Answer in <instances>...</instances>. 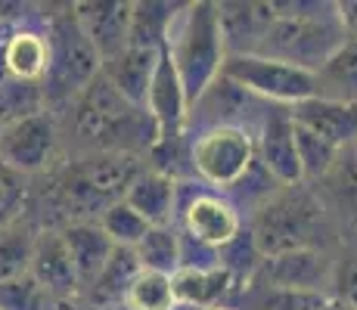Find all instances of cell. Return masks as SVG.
<instances>
[{"instance_id":"obj_10","label":"cell","mask_w":357,"mask_h":310,"mask_svg":"<svg viewBox=\"0 0 357 310\" xmlns=\"http://www.w3.org/2000/svg\"><path fill=\"white\" fill-rule=\"evenodd\" d=\"M258 162L273 183L280 186H301L305 174H301V158H298V143H295V118L292 109L273 106L264 112L258 130Z\"/></svg>"},{"instance_id":"obj_11","label":"cell","mask_w":357,"mask_h":310,"mask_svg":"<svg viewBox=\"0 0 357 310\" xmlns=\"http://www.w3.org/2000/svg\"><path fill=\"white\" fill-rule=\"evenodd\" d=\"M255 277L271 282V286L333 295L335 261H333V254H329L326 248H305V251L277 254V258H261Z\"/></svg>"},{"instance_id":"obj_25","label":"cell","mask_w":357,"mask_h":310,"mask_svg":"<svg viewBox=\"0 0 357 310\" xmlns=\"http://www.w3.org/2000/svg\"><path fill=\"white\" fill-rule=\"evenodd\" d=\"M181 6L171 3H134V22H130V47H153L165 50L168 31L174 25Z\"/></svg>"},{"instance_id":"obj_34","label":"cell","mask_w":357,"mask_h":310,"mask_svg":"<svg viewBox=\"0 0 357 310\" xmlns=\"http://www.w3.org/2000/svg\"><path fill=\"white\" fill-rule=\"evenodd\" d=\"M339 6L342 25L348 31V40H357V0H348V3H335Z\"/></svg>"},{"instance_id":"obj_33","label":"cell","mask_w":357,"mask_h":310,"mask_svg":"<svg viewBox=\"0 0 357 310\" xmlns=\"http://www.w3.org/2000/svg\"><path fill=\"white\" fill-rule=\"evenodd\" d=\"M333 295L345 304L357 307V251H348L335 261V282Z\"/></svg>"},{"instance_id":"obj_32","label":"cell","mask_w":357,"mask_h":310,"mask_svg":"<svg viewBox=\"0 0 357 310\" xmlns=\"http://www.w3.org/2000/svg\"><path fill=\"white\" fill-rule=\"evenodd\" d=\"M25 177L19 171H13L10 164L0 162V230L3 226L19 224V215H22V205H25Z\"/></svg>"},{"instance_id":"obj_4","label":"cell","mask_w":357,"mask_h":310,"mask_svg":"<svg viewBox=\"0 0 357 310\" xmlns=\"http://www.w3.org/2000/svg\"><path fill=\"white\" fill-rule=\"evenodd\" d=\"M165 53L174 62L181 84L187 91L190 109L205 96L211 84L221 78L227 62V44H224L218 3H187L177 13L174 25L165 40Z\"/></svg>"},{"instance_id":"obj_3","label":"cell","mask_w":357,"mask_h":310,"mask_svg":"<svg viewBox=\"0 0 357 310\" xmlns=\"http://www.w3.org/2000/svg\"><path fill=\"white\" fill-rule=\"evenodd\" d=\"M329 205L317 192L301 186H280V192L264 199L252 224V242L261 258L326 248Z\"/></svg>"},{"instance_id":"obj_35","label":"cell","mask_w":357,"mask_h":310,"mask_svg":"<svg viewBox=\"0 0 357 310\" xmlns=\"http://www.w3.org/2000/svg\"><path fill=\"white\" fill-rule=\"evenodd\" d=\"M320 310H357V307H351V304H345V301H339V298H333L326 307H320Z\"/></svg>"},{"instance_id":"obj_29","label":"cell","mask_w":357,"mask_h":310,"mask_svg":"<svg viewBox=\"0 0 357 310\" xmlns=\"http://www.w3.org/2000/svg\"><path fill=\"white\" fill-rule=\"evenodd\" d=\"M295 143H298V158H301V174H305V183L314 180H326V174L335 168L342 149L329 146L326 140H320L317 134L298 127L295 124Z\"/></svg>"},{"instance_id":"obj_15","label":"cell","mask_w":357,"mask_h":310,"mask_svg":"<svg viewBox=\"0 0 357 310\" xmlns=\"http://www.w3.org/2000/svg\"><path fill=\"white\" fill-rule=\"evenodd\" d=\"M146 112L153 115L155 130H159V143H155V146H168V143H174L177 137H181V127L190 115V100H187L181 75H177L168 53H162L159 72H155L153 91H149Z\"/></svg>"},{"instance_id":"obj_22","label":"cell","mask_w":357,"mask_h":310,"mask_svg":"<svg viewBox=\"0 0 357 310\" xmlns=\"http://www.w3.org/2000/svg\"><path fill=\"white\" fill-rule=\"evenodd\" d=\"M134 251H137V258H140L143 270H155V273H165V277H174L183 267V242H181V236H177L174 224L153 226V230L146 233V239H143Z\"/></svg>"},{"instance_id":"obj_13","label":"cell","mask_w":357,"mask_h":310,"mask_svg":"<svg viewBox=\"0 0 357 310\" xmlns=\"http://www.w3.org/2000/svg\"><path fill=\"white\" fill-rule=\"evenodd\" d=\"M31 277L59 301H68L72 295H78L81 288H84L63 230H40L38 233L34 258H31Z\"/></svg>"},{"instance_id":"obj_18","label":"cell","mask_w":357,"mask_h":310,"mask_svg":"<svg viewBox=\"0 0 357 310\" xmlns=\"http://www.w3.org/2000/svg\"><path fill=\"white\" fill-rule=\"evenodd\" d=\"M174 199H177V183H174V177L162 168H146L125 192V202L146 220L149 226H171Z\"/></svg>"},{"instance_id":"obj_26","label":"cell","mask_w":357,"mask_h":310,"mask_svg":"<svg viewBox=\"0 0 357 310\" xmlns=\"http://www.w3.org/2000/svg\"><path fill=\"white\" fill-rule=\"evenodd\" d=\"M140 258H137L134 248H115L112 258H109L106 270H102V277L93 282L91 295L93 301H100V304H109V301H125L130 282L137 279V273H140Z\"/></svg>"},{"instance_id":"obj_16","label":"cell","mask_w":357,"mask_h":310,"mask_svg":"<svg viewBox=\"0 0 357 310\" xmlns=\"http://www.w3.org/2000/svg\"><path fill=\"white\" fill-rule=\"evenodd\" d=\"M292 118L298 127L317 134L335 149H351L357 146V106L354 102L326 100V96H314L298 106H292Z\"/></svg>"},{"instance_id":"obj_30","label":"cell","mask_w":357,"mask_h":310,"mask_svg":"<svg viewBox=\"0 0 357 310\" xmlns=\"http://www.w3.org/2000/svg\"><path fill=\"white\" fill-rule=\"evenodd\" d=\"M63 301L53 298L31 273L0 282V310H59Z\"/></svg>"},{"instance_id":"obj_2","label":"cell","mask_w":357,"mask_h":310,"mask_svg":"<svg viewBox=\"0 0 357 310\" xmlns=\"http://www.w3.org/2000/svg\"><path fill=\"white\" fill-rule=\"evenodd\" d=\"M348 31L342 25L339 6L317 3H277V19L261 38L255 56L280 59L289 65L320 72L342 47Z\"/></svg>"},{"instance_id":"obj_31","label":"cell","mask_w":357,"mask_h":310,"mask_svg":"<svg viewBox=\"0 0 357 310\" xmlns=\"http://www.w3.org/2000/svg\"><path fill=\"white\" fill-rule=\"evenodd\" d=\"M97 224L102 226V233H106V236L112 239L119 248H137L143 239H146V233L153 230V226L137 215L125 199H121V202H115L112 208H109L106 215L97 220Z\"/></svg>"},{"instance_id":"obj_12","label":"cell","mask_w":357,"mask_h":310,"mask_svg":"<svg viewBox=\"0 0 357 310\" xmlns=\"http://www.w3.org/2000/svg\"><path fill=\"white\" fill-rule=\"evenodd\" d=\"M78 25L84 29L87 40L100 53L102 65L130 47V22H134V3L119 0H100V3H75L72 6Z\"/></svg>"},{"instance_id":"obj_9","label":"cell","mask_w":357,"mask_h":310,"mask_svg":"<svg viewBox=\"0 0 357 310\" xmlns=\"http://www.w3.org/2000/svg\"><path fill=\"white\" fill-rule=\"evenodd\" d=\"M53 149H56V118L47 109L6 121L0 130V162L22 177L44 171L53 158Z\"/></svg>"},{"instance_id":"obj_5","label":"cell","mask_w":357,"mask_h":310,"mask_svg":"<svg viewBox=\"0 0 357 310\" xmlns=\"http://www.w3.org/2000/svg\"><path fill=\"white\" fill-rule=\"evenodd\" d=\"M143 171L146 168L137 153H93L75 158L56 183L63 211L72 215V224H97L115 202L125 199Z\"/></svg>"},{"instance_id":"obj_17","label":"cell","mask_w":357,"mask_h":310,"mask_svg":"<svg viewBox=\"0 0 357 310\" xmlns=\"http://www.w3.org/2000/svg\"><path fill=\"white\" fill-rule=\"evenodd\" d=\"M162 53L165 50H153V47H128L121 56H115L112 62L102 65V75H106V81L125 96L130 106L146 109Z\"/></svg>"},{"instance_id":"obj_36","label":"cell","mask_w":357,"mask_h":310,"mask_svg":"<svg viewBox=\"0 0 357 310\" xmlns=\"http://www.w3.org/2000/svg\"><path fill=\"white\" fill-rule=\"evenodd\" d=\"M0 130H3V124H0Z\"/></svg>"},{"instance_id":"obj_20","label":"cell","mask_w":357,"mask_h":310,"mask_svg":"<svg viewBox=\"0 0 357 310\" xmlns=\"http://www.w3.org/2000/svg\"><path fill=\"white\" fill-rule=\"evenodd\" d=\"M230 292H236V273L224 264L215 267H181L174 273L177 301H187L196 307H218Z\"/></svg>"},{"instance_id":"obj_28","label":"cell","mask_w":357,"mask_h":310,"mask_svg":"<svg viewBox=\"0 0 357 310\" xmlns=\"http://www.w3.org/2000/svg\"><path fill=\"white\" fill-rule=\"evenodd\" d=\"M174 277H165L155 270H140L125 295L128 310H174Z\"/></svg>"},{"instance_id":"obj_6","label":"cell","mask_w":357,"mask_h":310,"mask_svg":"<svg viewBox=\"0 0 357 310\" xmlns=\"http://www.w3.org/2000/svg\"><path fill=\"white\" fill-rule=\"evenodd\" d=\"M47 44H50V68H47L44 100H78L102 72V59L87 40L78 16L63 13L53 16L47 25Z\"/></svg>"},{"instance_id":"obj_24","label":"cell","mask_w":357,"mask_h":310,"mask_svg":"<svg viewBox=\"0 0 357 310\" xmlns=\"http://www.w3.org/2000/svg\"><path fill=\"white\" fill-rule=\"evenodd\" d=\"M34 242H38V233L22 220L0 230V282H10L31 273Z\"/></svg>"},{"instance_id":"obj_1","label":"cell","mask_w":357,"mask_h":310,"mask_svg":"<svg viewBox=\"0 0 357 310\" xmlns=\"http://www.w3.org/2000/svg\"><path fill=\"white\" fill-rule=\"evenodd\" d=\"M72 130L84 155L93 153H137L159 143V130L146 109H137L97 75L91 87L72 102Z\"/></svg>"},{"instance_id":"obj_21","label":"cell","mask_w":357,"mask_h":310,"mask_svg":"<svg viewBox=\"0 0 357 310\" xmlns=\"http://www.w3.org/2000/svg\"><path fill=\"white\" fill-rule=\"evenodd\" d=\"M0 65L13 81L38 84L40 78H47V68H50V44L38 31H16L3 44Z\"/></svg>"},{"instance_id":"obj_14","label":"cell","mask_w":357,"mask_h":310,"mask_svg":"<svg viewBox=\"0 0 357 310\" xmlns=\"http://www.w3.org/2000/svg\"><path fill=\"white\" fill-rule=\"evenodd\" d=\"M183 226L199 245L211 248V251H224L239 239V211L227 199L199 192L183 208Z\"/></svg>"},{"instance_id":"obj_7","label":"cell","mask_w":357,"mask_h":310,"mask_svg":"<svg viewBox=\"0 0 357 310\" xmlns=\"http://www.w3.org/2000/svg\"><path fill=\"white\" fill-rule=\"evenodd\" d=\"M221 75L230 78L233 84H239L243 91H249L252 96H258V100L289 106V109L320 96L317 72H307V68L289 65V62H280V59L255 56V53L227 56Z\"/></svg>"},{"instance_id":"obj_23","label":"cell","mask_w":357,"mask_h":310,"mask_svg":"<svg viewBox=\"0 0 357 310\" xmlns=\"http://www.w3.org/2000/svg\"><path fill=\"white\" fill-rule=\"evenodd\" d=\"M320 96L357 106V40H348L333 59L317 72Z\"/></svg>"},{"instance_id":"obj_8","label":"cell","mask_w":357,"mask_h":310,"mask_svg":"<svg viewBox=\"0 0 357 310\" xmlns=\"http://www.w3.org/2000/svg\"><path fill=\"white\" fill-rule=\"evenodd\" d=\"M190 162L202 174V180H208L211 186H221V189H230L255 168L258 162L255 137L245 127H208L193 143Z\"/></svg>"},{"instance_id":"obj_19","label":"cell","mask_w":357,"mask_h":310,"mask_svg":"<svg viewBox=\"0 0 357 310\" xmlns=\"http://www.w3.org/2000/svg\"><path fill=\"white\" fill-rule=\"evenodd\" d=\"M63 236H66L68 248H72V258H75V267H78L81 286L93 288V282L102 277L109 258H112V251L119 245L102 233L100 224H66Z\"/></svg>"},{"instance_id":"obj_27","label":"cell","mask_w":357,"mask_h":310,"mask_svg":"<svg viewBox=\"0 0 357 310\" xmlns=\"http://www.w3.org/2000/svg\"><path fill=\"white\" fill-rule=\"evenodd\" d=\"M326 199L342 217L357 224V149H342L335 168L326 174Z\"/></svg>"}]
</instances>
